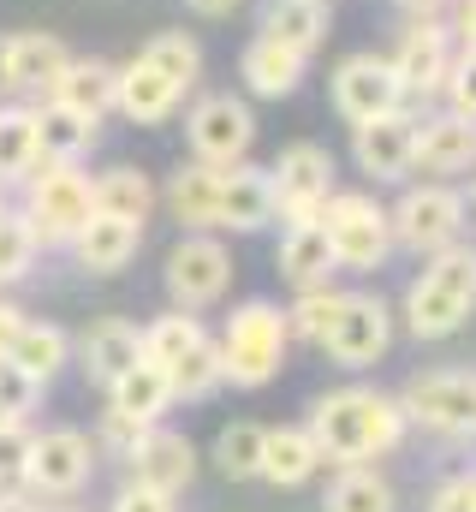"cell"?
<instances>
[{
  "instance_id": "obj_18",
  "label": "cell",
  "mask_w": 476,
  "mask_h": 512,
  "mask_svg": "<svg viewBox=\"0 0 476 512\" xmlns=\"http://www.w3.org/2000/svg\"><path fill=\"white\" fill-rule=\"evenodd\" d=\"M411 173H429V179H471L476 173V120L465 114H423L417 120V161Z\"/></svg>"
},
{
  "instance_id": "obj_44",
  "label": "cell",
  "mask_w": 476,
  "mask_h": 512,
  "mask_svg": "<svg viewBox=\"0 0 476 512\" xmlns=\"http://www.w3.org/2000/svg\"><path fill=\"white\" fill-rule=\"evenodd\" d=\"M143 429H149V423H137V417H125V411L108 405V411H102V429H96V447L114 453V459H125V453L143 441Z\"/></svg>"
},
{
  "instance_id": "obj_35",
  "label": "cell",
  "mask_w": 476,
  "mask_h": 512,
  "mask_svg": "<svg viewBox=\"0 0 476 512\" xmlns=\"http://www.w3.org/2000/svg\"><path fill=\"white\" fill-rule=\"evenodd\" d=\"M137 54H143L155 72H167L179 90H197V78H203V42H197L191 30H155Z\"/></svg>"
},
{
  "instance_id": "obj_53",
  "label": "cell",
  "mask_w": 476,
  "mask_h": 512,
  "mask_svg": "<svg viewBox=\"0 0 476 512\" xmlns=\"http://www.w3.org/2000/svg\"><path fill=\"white\" fill-rule=\"evenodd\" d=\"M471 209H476V179H471Z\"/></svg>"
},
{
  "instance_id": "obj_10",
  "label": "cell",
  "mask_w": 476,
  "mask_h": 512,
  "mask_svg": "<svg viewBox=\"0 0 476 512\" xmlns=\"http://www.w3.org/2000/svg\"><path fill=\"white\" fill-rule=\"evenodd\" d=\"M399 411H405V423H423L429 435L465 441V435H476V370L411 376L405 393H399Z\"/></svg>"
},
{
  "instance_id": "obj_37",
  "label": "cell",
  "mask_w": 476,
  "mask_h": 512,
  "mask_svg": "<svg viewBox=\"0 0 476 512\" xmlns=\"http://www.w3.org/2000/svg\"><path fill=\"white\" fill-rule=\"evenodd\" d=\"M262 441H268V429L262 423H244V417L215 435V465H221L227 483H256L262 477Z\"/></svg>"
},
{
  "instance_id": "obj_28",
  "label": "cell",
  "mask_w": 476,
  "mask_h": 512,
  "mask_svg": "<svg viewBox=\"0 0 476 512\" xmlns=\"http://www.w3.org/2000/svg\"><path fill=\"white\" fill-rule=\"evenodd\" d=\"M322 465H328V459H322V447H316V435H310L304 423H280V429H268V441H262V483H274V489H298V483H310Z\"/></svg>"
},
{
  "instance_id": "obj_12",
  "label": "cell",
  "mask_w": 476,
  "mask_h": 512,
  "mask_svg": "<svg viewBox=\"0 0 476 512\" xmlns=\"http://www.w3.org/2000/svg\"><path fill=\"white\" fill-rule=\"evenodd\" d=\"M328 96H334V114H340L346 126H363V120L393 114V108H411V102H405V84H399V72H393V60L375 54V48H357V54H346V60L334 66Z\"/></svg>"
},
{
  "instance_id": "obj_42",
  "label": "cell",
  "mask_w": 476,
  "mask_h": 512,
  "mask_svg": "<svg viewBox=\"0 0 476 512\" xmlns=\"http://www.w3.org/2000/svg\"><path fill=\"white\" fill-rule=\"evenodd\" d=\"M36 405H42V382L24 376L12 358H0V417H18V423H24Z\"/></svg>"
},
{
  "instance_id": "obj_11",
  "label": "cell",
  "mask_w": 476,
  "mask_h": 512,
  "mask_svg": "<svg viewBox=\"0 0 476 512\" xmlns=\"http://www.w3.org/2000/svg\"><path fill=\"white\" fill-rule=\"evenodd\" d=\"M96 459L102 447L84 435V429H42L30 441V465H24V489L36 501H66L78 495L90 477H96Z\"/></svg>"
},
{
  "instance_id": "obj_26",
  "label": "cell",
  "mask_w": 476,
  "mask_h": 512,
  "mask_svg": "<svg viewBox=\"0 0 476 512\" xmlns=\"http://www.w3.org/2000/svg\"><path fill=\"white\" fill-rule=\"evenodd\" d=\"M90 197H96V215H114V221H131V227H149V215H155V203H161L155 179H149L143 167H131V161L102 167V173L90 179Z\"/></svg>"
},
{
  "instance_id": "obj_36",
  "label": "cell",
  "mask_w": 476,
  "mask_h": 512,
  "mask_svg": "<svg viewBox=\"0 0 476 512\" xmlns=\"http://www.w3.org/2000/svg\"><path fill=\"white\" fill-rule=\"evenodd\" d=\"M322 512H393V483L375 465H340Z\"/></svg>"
},
{
  "instance_id": "obj_50",
  "label": "cell",
  "mask_w": 476,
  "mask_h": 512,
  "mask_svg": "<svg viewBox=\"0 0 476 512\" xmlns=\"http://www.w3.org/2000/svg\"><path fill=\"white\" fill-rule=\"evenodd\" d=\"M185 6H191L197 18H233V12L244 6V0H185Z\"/></svg>"
},
{
  "instance_id": "obj_7",
  "label": "cell",
  "mask_w": 476,
  "mask_h": 512,
  "mask_svg": "<svg viewBox=\"0 0 476 512\" xmlns=\"http://www.w3.org/2000/svg\"><path fill=\"white\" fill-rule=\"evenodd\" d=\"M322 233L346 274H375L393 256V221L369 191H334L322 209Z\"/></svg>"
},
{
  "instance_id": "obj_14",
  "label": "cell",
  "mask_w": 476,
  "mask_h": 512,
  "mask_svg": "<svg viewBox=\"0 0 476 512\" xmlns=\"http://www.w3.org/2000/svg\"><path fill=\"white\" fill-rule=\"evenodd\" d=\"M453 54H459V42H453L447 18H411V24L399 30L393 54H387L393 72H399V84H405V102H435L441 84H447Z\"/></svg>"
},
{
  "instance_id": "obj_3",
  "label": "cell",
  "mask_w": 476,
  "mask_h": 512,
  "mask_svg": "<svg viewBox=\"0 0 476 512\" xmlns=\"http://www.w3.org/2000/svg\"><path fill=\"white\" fill-rule=\"evenodd\" d=\"M215 346H221L227 387H238V393L268 387L286 370V346H292L286 310L274 298H244V304H233V316H227V328H221Z\"/></svg>"
},
{
  "instance_id": "obj_52",
  "label": "cell",
  "mask_w": 476,
  "mask_h": 512,
  "mask_svg": "<svg viewBox=\"0 0 476 512\" xmlns=\"http://www.w3.org/2000/svg\"><path fill=\"white\" fill-rule=\"evenodd\" d=\"M6 209H12V203H6V185H0V215H6Z\"/></svg>"
},
{
  "instance_id": "obj_25",
  "label": "cell",
  "mask_w": 476,
  "mask_h": 512,
  "mask_svg": "<svg viewBox=\"0 0 476 512\" xmlns=\"http://www.w3.org/2000/svg\"><path fill=\"white\" fill-rule=\"evenodd\" d=\"M66 251L78 256L84 274H125V268L137 262V251H143V227L114 221V215H90L84 233H78Z\"/></svg>"
},
{
  "instance_id": "obj_22",
  "label": "cell",
  "mask_w": 476,
  "mask_h": 512,
  "mask_svg": "<svg viewBox=\"0 0 476 512\" xmlns=\"http://www.w3.org/2000/svg\"><path fill=\"white\" fill-rule=\"evenodd\" d=\"M304 54L298 48H286V42H274V36H250L244 48H238V78H244V90L250 96H262V102H280V96H292L298 84H304Z\"/></svg>"
},
{
  "instance_id": "obj_16",
  "label": "cell",
  "mask_w": 476,
  "mask_h": 512,
  "mask_svg": "<svg viewBox=\"0 0 476 512\" xmlns=\"http://www.w3.org/2000/svg\"><path fill=\"white\" fill-rule=\"evenodd\" d=\"M417 120L411 108H393V114H375L352 126V161L357 173H369L375 185H405L411 179V161H417Z\"/></svg>"
},
{
  "instance_id": "obj_30",
  "label": "cell",
  "mask_w": 476,
  "mask_h": 512,
  "mask_svg": "<svg viewBox=\"0 0 476 512\" xmlns=\"http://www.w3.org/2000/svg\"><path fill=\"white\" fill-rule=\"evenodd\" d=\"M262 36L298 48L304 60L328 42V0H262V18H256Z\"/></svg>"
},
{
  "instance_id": "obj_15",
  "label": "cell",
  "mask_w": 476,
  "mask_h": 512,
  "mask_svg": "<svg viewBox=\"0 0 476 512\" xmlns=\"http://www.w3.org/2000/svg\"><path fill=\"white\" fill-rule=\"evenodd\" d=\"M72 48L54 30H12L0 36V90L12 102H42L54 90V78L66 72Z\"/></svg>"
},
{
  "instance_id": "obj_38",
  "label": "cell",
  "mask_w": 476,
  "mask_h": 512,
  "mask_svg": "<svg viewBox=\"0 0 476 512\" xmlns=\"http://www.w3.org/2000/svg\"><path fill=\"white\" fill-rule=\"evenodd\" d=\"M167 382H173V399H185V405H197V399L221 393V387H227V370H221V346H215V340L191 346V352H185V358L167 370Z\"/></svg>"
},
{
  "instance_id": "obj_43",
  "label": "cell",
  "mask_w": 476,
  "mask_h": 512,
  "mask_svg": "<svg viewBox=\"0 0 476 512\" xmlns=\"http://www.w3.org/2000/svg\"><path fill=\"white\" fill-rule=\"evenodd\" d=\"M30 441H36V429H30V423H18V417H6V423H0V489L24 483V465H30Z\"/></svg>"
},
{
  "instance_id": "obj_20",
  "label": "cell",
  "mask_w": 476,
  "mask_h": 512,
  "mask_svg": "<svg viewBox=\"0 0 476 512\" xmlns=\"http://www.w3.org/2000/svg\"><path fill=\"white\" fill-rule=\"evenodd\" d=\"M191 90H179L167 72H155L143 54L119 66V84H114V114H125L131 126H167L179 108H185Z\"/></svg>"
},
{
  "instance_id": "obj_8",
  "label": "cell",
  "mask_w": 476,
  "mask_h": 512,
  "mask_svg": "<svg viewBox=\"0 0 476 512\" xmlns=\"http://www.w3.org/2000/svg\"><path fill=\"white\" fill-rule=\"evenodd\" d=\"M161 286L173 310H209L233 286V251L215 233H179V245L161 262Z\"/></svg>"
},
{
  "instance_id": "obj_55",
  "label": "cell",
  "mask_w": 476,
  "mask_h": 512,
  "mask_svg": "<svg viewBox=\"0 0 476 512\" xmlns=\"http://www.w3.org/2000/svg\"><path fill=\"white\" fill-rule=\"evenodd\" d=\"M0 423H6V417H0Z\"/></svg>"
},
{
  "instance_id": "obj_23",
  "label": "cell",
  "mask_w": 476,
  "mask_h": 512,
  "mask_svg": "<svg viewBox=\"0 0 476 512\" xmlns=\"http://www.w3.org/2000/svg\"><path fill=\"white\" fill-rule=\"evenodd\" d=\"M114 84H119L114 60H102V54H72L66 72L54 78L48 102H66V108L84 114V120H108V114H114Z\"/></svg>"
},
{
  "instance_id": "obj_54",
  "label": "cell",
  "mask_w": 476,
  "mask_h": 512,
  "mask_svg": "<svg viewBox=\"0 0 476 512\" xmlns=\"http://www.w3.org/2000/svg\"><path fill=\"white\" fill-rule=\"evenodd\" d=\"M54 512H66V507H54Z\"/></svg>"
},
{
  "instance_id": "obj_13",
  "label": "cell",
  "mask_w": 476,
  "mask_h": 512,
  "mask_svg": "<svg viewBox=\"0 0 476 512\" xmlns=\"http://www.w3.org/2000/svg\"><path fill=\"white\" fill-rule=\"evenodd\" d=\"M387 346H393V310H387V298L381 292H346L340 316H334V328L322 334L316 352H328L340 370H369V364L387 358Z\"/></svg>"
},
{
  "instance_id": "obj_49",
  "label": "cell",
  "mask_w": 476,
  "mask_h": 512,
  "mask_svg": "<svg viewBox=\"0 0 476 512\" xmlns=\"http://www.w3.org/2000/svg\"><path fill=\"white\" fill-rule=\"evenodd\" d=\"M0 512H42V507H36V495L24 483H12V489H0Z\"/></svg>"
},
{
  "instance_id": "obj_48",
  "label": "cell",
  "mask_w": 476,
  "mask_h": 512,
  "mask_svg": "<svg viewBox=\"0 0 476 512\" xmlns=\"http://www.w3.org/2000/svg\"><path fill=\"white\" fill-rule=\"evenodd\" d=\"M18 328H24V310H18L12 298H0V358L12 352V340H18Z\"/></svg>"
},
{
  "instance_id": "obj_27",
  "label": "cell",
  "mask_w": 476,
  "mask_h": 512,
  "mask_svg": "<svg viewBox=\"0 0 476 512\" xmlns=\"http://www.w3.org/2000/svg\"><path fill=\"white\" fill-rule=\"evenodd\" d=\"M274 268L286 274V286H292V292H310V286H328V280L340 274V262H334V245H328V233H322V221H304V227H286V233H280V251H274Z\"/></svg>"
},
{
  "instance_id": "obj_34",
  "label": "cell",
  "mask_w": 476,
  "mask_h": 512,
  "mask_svg": "<svg viewBox=\"0 0 476 512\" xmlns=\"http://www.w3.org/2000/svg\"><path fill=\"white\" fill-rule=\"evenodd\" d=\"M209 340V328H203V316L197 310H167V316H155L149 328H143V358L149 364H161V370H173L191 346H203Z\"/></svg>"
},
{
  "instance_id": "obj_2",
  "label": "cell",
  "mask_w": 476,
  "mask_h": 512,
  "mask_svg": "<svg viewBox=\"0 0 476 512\" xmlns=\"http://www.w3.org/2000/svg\"><path fill=\"white\" fill-rule=\"evenodd\" d=\"M399 316L417 340H453L476 316V245L453 239L447 251L423 256V274L405 286Z\"/></svg>"
},
{
  "instance_id": "obj_5",
  "label": "cell",
  "mask_w": 476,
  "mask_h": 512,
  "mask_svg": "<svg viewBox=\"0 0 476 512\" xmlns=\"http://www.w3.org/2000/svg\"><path fill=\"white\" fill-rule=\"evenodd\" d=\"M268 185H274V221L304 227V221H322L328 197L340 191V161H334V149L304 137L268 161Z\"/></svg>"
},
{
  "instance_id": "obj_21",
  "label": "cell",
  "mask_w": 476,
  "mask_h": 512,
  "mask_svg": "<svg viewBox=\"0 0 476 512\" xmlns=\"http://www.w3.org/2000/svg\"><path fill=\"white\" fill-rule=\"evenodd\" d=\"M262 227H274V185H268V167H256V161L221 167L215 233H262Z\"/></svg>"
},
{
  "instance_id": "obj_17",
  "label": "cell",
  "mask_w": 476,
  "mask_h": 512,
  "mask_svg": "<svg viewBox=\"0 0 476 512\" xmlns=\"http://www.w3.org/2000/svg\"><path fill=\"white\" fill-rule=\"evenodd\" d=\"M125 465H131V483L161 489V495L179 501V495L191 489V477H197V447H191V435H179V429H167V423H149L143 441L125 453Z\"/></svg>"
},
{
  "instance_id": "obj_19",
  "label": "cell",
  "mask_w": 476,
  "mask_h": 512,
  "mask_svg": "<svg viewBox=\"0 0 476 512\" xmlns=\"http://www.w3.org/2000/svg\"><path fill=\"white\" fill-rule=\"evenodd\" d=\"M72 358H78V370H84L90 382L108 393V387L143 358V328L125 322V316H102V322L84 328V340H72Z\"/></svg>"
},
{
  "instance_id": "obj_39",
  "label": "cell",
  "mask_w": 476,
  "mask_h": 512,
  "mask_svg": "<svg viewBox=\"0 0 476 512\" xmlns=\"http://www.w3.org/2000/svg\"><path fill=\"white\" fill-rule=\"evenodd\" d=\"M36 256H42V239L30 233V221H24L18 209H6V215H0V292L18 286V280H30Z\"/></svg>"
},
{
  "instance_id": "obj_40",
  "label": "cell",
  "mask_w": 476,
  "mask_h": 512,
  "mask_svg": "<svg viewBox=\"0 0 476 512\" xmlns=\"http://www.w3.org/2000/svg\"><path fill=\"white\" fill-rule=\"evenodd\" d=\"M340 298H346V292H334V286H310V292H298V298H292V310H286L292 340L322 346V334H328V328H334V316H340Z\"/></svg>"
},
{
  "instance_id": "obj_31",
  "label": "cell",
  "mask_w": 476,
  "mask_h": 512,
  "mask_svg": "<svg viewBox=\"0 0 476 512\" xmlns=\"http://www.w3.org/2000/svg\"><path fill=\"white\" fill-rule=\"evenodd\" d=\"M24 376H36V382L48 387L66 364H72V334L60 328V322H30L24 316V328H18V340H12V352H6Z\"/></svg>"
},
{
  "instance_id": "obj_47",
  "label": "cell",
  "mask_w": 476,
  "mask_h": 512,
  "mask_svg": "<svg viewBox=\"0 0 476 512\" xmlns=\"http://www.w3.org/2000/svg\"><path fill=\"white\" fill-rule=\"evenodd\" d=\"M447 30L459 48H476V0H453L447 6Z\"/></svg>"
},
{
  "instance_id": "obj_4",
  "label": "cell",
  "mask_w": 476,
  "mask_h": 512,
  "mask_svg": "<svg viewBox=\"0 0 476 512\" xmlns=\"http://www.w3.org/2000/svg\"><path fill=\"white\" fill-rule=\"evenodd\" d=\"M18 191H24L18 215L30 221V233L42 239V251H66V245L84 233V221L96 215L84 161H36Z\"/></svg>"
},
{
  "instance_id": "obj_45",
  "label": "cell",
  "mask_w": 476,
  "mask_h": 512,
  "mask_svg": "<svg viewBox=\"0 0 476 512\" xmlns=\"http://www.w3.org/2000/svg\"><path fill=\"white\" fill-rule=\"evenodd\" d=\"M108 512H173V495H161V489H143V483H125Z\"/></svg>"
},
{
  "instance_id": "obj_6",
  "label": "cell",
  "mask_w": 476,
  "mask_h": 512,
  "mask_svg": "<svg viewBox=\"0 0 476 512\" xmlns=\"http://www.w3.org/2000/svg\"><path fill=\"white\" fill-rule=\"evenodd\" d=\"M465 215H471V203H465L447 179H423V185H411V191L387 209V221H393V251H417V256L447 251L453 239H465Z\"/></svg>"
},
{
  "instance_id": "obj_33",
  "label": "cell",
  "mask_w": 476,
  "mask_h": 512,
  "mask_svg": "<svg viewBox=\"0 0 476 512\" xmlns=\"http://www.w3.org/2000/svg\"><path fill=\"white\" fill-rule=\"evenodd\" d=\"M36 161H42V149H36V108L30 102H0V185H24Z\"/></svg>"
},
{
  "instance_id": "obj_29",
  "label": "cell",
  "mask_w": 476,
  "mask_h": 512,
  "mask_svg": "<svg viewBox=\"0 0 476 512\" xmlns=\"http://www.w3.org/2000/svg\"><path fill=\"white\" fill-rule=\"evenodd\" d=\"M36 108V149H42V161H84L90 149H96V137H102V120H84V114H72L66 102H30Z\"/></svg>"
},
{
  "instance_id": "obj_24",
  "label": "cell",
  "mask_w": 476,
  "mask_h": 512,
  "mask_svg": "<svg viewBox=\"0 0 476 512\" xmlns=\"http://www.w3.org/2000/svg\"><path fill=\"white\" fill-rule=\"evenodd\" d=\"M167 209L185 233H215V209H221V167L209 161H179L167 179Z\"/></svg>"
},
{
  "instance_id": "obj_51",
  "label": "cell",
  "mask_w": 476,
  "mask_h": 512,
  "mask_svg": "<svg viewBox=\"0 0 476 512\" xmlns=\"http://www.w3.org/2000/svg\"><path fill=\"white\" fill-rule=\"evenodd\" d=\"M399 6H405V18H447L453 0H399Z\"/></svg>"
},
{
  "instance_id": "obj_46",
  "label": "cell",
  "mask_w": 476,
  "mask_h": 512,
  "mask_svg": "<svg viewBox=\"0 0 476 512\" xmlns=\"http://www.w3.org/2000/svg\"><path fill=\"white\" fill-rule=\"evenodd\" d=\"M429 512H476V477H453V483H441Z\"/></svg>"
},
{
  "instance_id": "obj_9",
  "label": "cell",
  "mask_w": 476,
  "mask_h": 512,
  "mask_svg": "<svg viewBox=\"0 0 476 512\" xmlns=\"http://www.w3.org/2000/svg\"><path fill=\"white\" fill-rule=\"evenodd\" d=\"M250 143H256V114H250V102L233 96V90L197 96L185 108V149H191V161L238 167V161H250Z\"/></svg>"
},
{
  "instance_id": "obj_32",
  "label": "cell",
  "mask_w": 476,
  "mask_h": 512,
  "mask_svg": "<svg viewBox=\"0 0 476 512\" xmlns=\"http://www.w3.org/2000/svg\"><path fill=\"white\" fill-rule=\"evenodd\" d=\"M108 405L125 411V417H137V423H161V411L173 405V382H167V370H161V364L137 358V364L108 387Z\"/></svg>"
},
{
  "instance_id": "obj_1",
  "label": "cell",
  "mask_w": 476,
  "mask_h": 512,
  "mask_svg": "<svg viewBox=\"0 0 476 512\" xmlns=\"http://www.w3.org/2000/svg\"><path fill=\"white\" fill-rule=\"evenodd\" d=\"M322 447V459L334 465H369V459H387L399 441H405V411L393 393L381 387H334L310 405V423H304Z\"/></svg>"
},
{
  "instance_id": "obj_41",
  "label": "cell",
  "mask_w": 476,
  "mask_h": 512,
  "mask_svg": "<svg viewBox=\"0 0 476 512\" xmlns=\"http://www.w3.org/2000/svg\"><path fill=\"white\" fill-rule=\"evenodd\" d=\"M441 102H447V114L476 120V48H459V54H453L447 84H441Z\"/></svg>"
}]
</instances>
